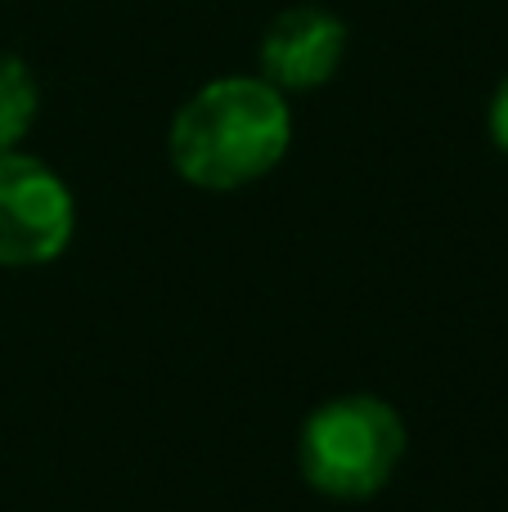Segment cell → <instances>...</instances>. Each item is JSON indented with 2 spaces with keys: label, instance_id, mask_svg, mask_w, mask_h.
<instances>
[{
  "label": "cell",
  "instance_id": "obj_5",
  "mask_svg": "<svg viewBox=\"0 0 508 512\" xmlns=\"http://www.w3.org/2000/svg\"><path fill=\"white\" fill-rule=\"evenodd\" d=\"M41 90L18 54H0V153H9L36 122Z\"/></svg>",
  "mask_w": 508,
  "mask_h": 512
},
{
  "label": "cell",
  "instance_id": "obj_6",
  "mask_svg": "<svg viewBox=\"0 0 508 512\" xmlns=\"http://www.w3.org/2000/svg\"><path fill=\"white\" fill-rule=\"evenodd\" d=\"M486 126H491V140H495V149L508 153V77L495 86V95H491V113H486Z\"/></svg>",
  "mask_w": 508,
  "mask_h": 512
},
{
  "label": "cell",
  "instance_id": "obj_2",
  "mask_svg": "<svg viewBox=\"0 0 508 512\" xmlns=\"http://www.w3.org/2000/svg\"><path fill=\"white\" fill-rule=\"evenodd\" d=\"M405 459V423L387 400L356 396L324 400L297 436V463L311 490L329 499H369L392 481Z\"/></svg>",
  "mask_w": 508,
  "mask_h": 512
},
{
  "label": "cell",
  "instance_id": "obj_4",
  "mask_svg": "<svg viewBox=\"0 0 508 512\" xmlns=\"http://www.w3.org/2000/svg\"><path fill=\"white\" fill-rule=\"evenodd\" d=\"M261 81L288 95V90H315L342 68L347 54V23L329 9L297 5L284 9L261 36Z\"/></svg>",
  "mask_w": 508,
  "mask_h": 512
},
{
  "label": "cell",
  "instance_id": "obj_1",
  "mask_svg": "<svg viewBox=\"0 0 508 512\" xmlns=\"http://www.w3.org/2000/svg\"><path fill=\"white\" fill-rule=\"evenodd\" d=\"M293 144V113L261 77L207 81L185 99L167 135L171 167L185 185L230 194L284 162Z\"/></svg>",
  "mask_w": 508,
  "mask_h": 512
},
{
  "label": "cell",
  "instance_id": "obj_3",
  "mask_svg": "<svg viewBox=\"0 0 508 512\" xmlns=\"http://www.w3.org/2000/svg\"><path fill=\"white\" fill-rule=\"evenodd\" d=\"M77 230L72 194L41 158L0 153V265H50Z\"/></svg>",
  "mask_w": 508,
  "mask_h": 512
}]
</instances>
